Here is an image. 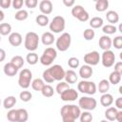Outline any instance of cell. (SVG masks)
<instances>
[{
  "instance_id": "obj_52",
  "label": "cell",
  "mask_w": 122,
  "mask_h": 122,
  "mask_svg": "<svg viewBox=\"0 0 122 122\" xmlns=\"http://www.w3.org/2000/svg\"><path fill=\"white\" fill-rule=\"evenodd\" d=\"M5 58H6V51H5V50L0 48V62L4 61Z\"/></svg>"
},
{
  "instance_id": "obj_8",
  "label": "cell",
  "mask_w": 122,
  "mask_h": 122,
  "mask_svg": "<svg viewBox=\"0 0 122 122\" xmlns=\"http://www.w3.org/2000/svg\"><path fill=\"white\" fill-rule=\"evenodd\" d=\"M97 106V101L92 96H82L78 99V107L84 111H93Z\"/></svg>"
},
{
  "instance_id": "obj_26",
  "label": "cell",
  "mask_w": 122,
  "mask_h": 122,
  "mask_svg": "<svg viewBox=\"0 0 122 122\" xmlns=\"http://www.w3.org/2000/svg\"><path fill=\"white\" fill-rule=\"evenodd\" d=\"M110 86H111V84H110V82H109L107 79H102V80L99 82V84H98V86L96 87V89L99 91V92H101V93L103 94V93H107V92H109Z\"/></svg>"
},
{
  "instance_id": "obj_58",
  "label": "cell",
  "mask_w": 122,
  "mask_h": 122,
  "mask_svg": "<svg viewBox=\"0 0 122 122\" xmlns=\"http://www.w3.org/2000/svg\"><path fill=\"white\" fill-rule=\"evenodd\" d=\"M0 106H1V100H0Z\"/></svg>"
},
{
  "instance_id": "obj_48",
  "label": "cell",
  "mask_w": 122,
  "mask_h": 122,
  "mask_svg": "<svg viewBox=\"0 0 122 122\" xmlns=\"http://www.w3.org/2000/svg\"><path fill=\"white\" fill-rule=\"evenodd\" d=\"M11 5L10 0H0V7L2 9H9Z\"/></svg>"
},
{
  "instance_id": "obj_5",
  "label": "cell",
  "mask_w": 122,
  "mask_h": 122,
  "mask_svg": "<svg viewBox=\"0 0 122 122\" xmlns=\"http://www.w3.org/2000/svg\"><path fill=\"white\" fill-rule=\"evenodd\" d=\"M71 44V36L69 32H63L55 41L56 49L60 51H66L69 50Z\"/></svg>"
},
{
  "instance_id": "obj_9",
  "label": "cell",
  "mask_w": 122,
  "mask_h": 122,
  "mask_svg": "<svg viewBox=\"0 0 122 122\" xmlns=\"http://www.w3.org/2000/svg\"><path fill=\"white\" fill-rule=\"evenodd\" d=\"M71 15L74 18H77L81 22H86L89 20L90 15L88 11L81 5H74L71 9Z\"/></svg>"
},
{
  "instance_id": "obj_7",
  "label": "cell",
  "mask_w": 122,
  "mask_h": 122,
  "mask_svg": "<svg viewBox=\"0 0 122 122\" xmlns=\"http://www.w3.org/2000/svg\"><path fill=\"white\" fill-rule=\"evenodd\" d=\"M77 90H78V92L85 93V94H88L89 96L94 94L97 91L95 83L92 81H89V80L80 81L77 85Z\"/></svg>"
},
{
  "instance_id": "obj_57",
  "label": "cell",
  "mask_w": 122,
  "mask_h": 122,
  "mask_svg": "<svg viewBox=\"0 0 122 122\" xmlns=\"http://www.w3.org/2000/svg\"><path fill=\"white\" fill-rule=\"evenodd\" d=\"M0 42H1V35H0Z\"/></svg>"
},
{
  "instance_id": "obj_13",
  "label": "cell",
  "mask_w": 122,
  "mask_h": 122,
  "mask_svg": "<svg viewBox=\"0 0 122 122\" xmlns=\"http://www.w3.org/2000/svg\"><path fill=\"white\" fill-rule=\"evenodd\" d=\"M60 97H61L62 101L72 102L78 98V92H76V90H74L72 88H70V89L66 90L65 92H63L60 94Z\"/></svg>"
},
{
  "instance_id": "obj_54",
  "label": "cell",
  "mask_w": 122,
  "mask_h": 122,
  "mask_svg": "<svg viewBox=\"0 0 122 122\" xmlns=\"http://www.w3.org/2000/svg\"><path fill=\"white\" fill-rule=\"evenodd\" d=\"M4 18H5V13L2 10H0V22H2L4 20Z\"/></svg>"
},
{
  "instance_id": "obj_4",
  "label": "cell",
  "mask_w": 122,
  "mask_h": 122,
  "mask_svg": "<svg viewBox=\"0 0 122 122\" xmlns=\"http://www.w3.org/2000/svg\"><path fill=\"white\" fill-rule=\"evenodd\" d=\"M65 27H66V21H65V18L61 15L54 16L49 24L50 30H51L53 33L62 32L65 30Z\"/></svg>"
},
{
  "instance_id": "obj_16",
  "label": "cell",
  "mask_w": 122,
  "mask_h": 122,
  "mask_svg": "<svg viewBox=\"0 0 122 122\" xmlns=\"http://www.w3.org/2000/svg\"><path fill=\"white\" fill-rule=\"evenodd\" d=\"M9 43L13 46V47H18L22 44V41H23V38H22V35L19 33V32H11L10 35H9Z\"/></svg>"
},
{
  "instance_id": "obj_59",
  "label": "cell",
  "mask_w": 122,
  "mask_h": 122,
  "mask_svg": "<svg viewBox=\"0 0 122 122\" xmlns=\"http://www.w3.org/2000/svg\"><path fill=\"white\" fill-rule=\"evenodd\" d=\"M71 122H75V121H71Z\"/></svg>"
},
{
  "instance_id": "obj_55",
  "label": "cell",
  "mask_w": 122,
  "mask_h": 122,
  "mask_svg": "<svg viewBox=\"0 0 122 122\" xmlns=\"http://www.w3.org/2000/svg\"><path fill=\"white\" fill-rule=\"evenodd\" d=\"M118 30H119V31H121V25H119V27H118Z\"/></svg>"
},
{
  "instance_id": "obj_35",
  "label": "cell",
  "mask_w": 122,
  "mask_h": 122,
  "mask_svg": "<svg viewBox=\"0 0 122 122\" xmlns=\"http://www.w3.org/2000/svg\"><path fill=\"white\" fill-rule=\"evenodd\" d=\"M11 33V26L9 23H1L0 24V35H10Z\"/></svg>"
},
{
  "instance_id": "obj_25",
  "label": "cell",
  "mask_w": 122,
  "mask_h": 122,
  "mask_svg": "<svg viewBox=\"0 0 122 122\" xmlns=\"http://www.w3.org/2000/svg\"><path fill=\"white\" fill-rule=\"evenodd\" d=\"M90 26L92 27V29H99L101 27H103L104 25V21L102 19V17H99V16H94L92 17L91 20H90Z\"/></svg>"
},
{
  "instance_id": "obj_37",
  "label": "cell",
  "mask_w": 122,
  "mask_h": 122,
  "mask_svg": "<svg viewBox=\"0 0 122 122\" xmlns=\"http://www.w3.org/2000/svg\"><path fill=\"white\" fill-rule=\"evenodd\" d=\"M28 17H29V13H28V11L26 10H19L14 14V18L16 20H18V21H24Z\"/></svg>"
},
{
  "instance_id": "obj_49",
  "label": "cell",
  "mask_w": 122,
  "mask_h": 122,
  "mask_svg": "<svg viewBox=\"0 0 122 122\" xmlns=\"http://www.w3.org/2000/svg\"><path fill=\"white\" fill-rule=\"evenodd\" d=\"M114 71L122 74V62L121 61H118L114 64Z\"/></svg>"
},
{
  "instance_id": "obj_17",
  "label": "cell",
  "mask_w": 122,
  "mask_h": 122,
  "mask_svg": "<svg viewBox=\"0 0 122 122\" xmlns=\"http://www.w3.org/2000/svg\"><path fill=\"white\" fill-rule=\"evenodd\" d=\"M98 45L100 47L101 50L103 51H108L111 49L112 47V39L109 35H102L100 38H99V41H98Z\"/></svg>"
},
{
  "instance_id": "obj_46",
  "label": "cell",
  "mask_w": 122,
  "mask_h": 122,
  "mask_svg": "<svg viewBox=\"0 0 122 122\" xmlns=\"http://www.w3.org/2000/svg\"><path fill=\"white\" fill-rule=\"evenodd\" d=\"M23 4H24V1L23 0H13L11 2V6L14 10H21V8L23 7Z\"/></svg>"
},
{
  "instance_id": "obj_32",
  "label": "cell",
  "mask_w": 122,
  "mask_h": 122,
  "mask_svg": "<svg viewBox=\"0 0 122 122\" xmlns=\"http://www.w3.org/2000/svg\"><path fill=\"white\" fill-rule=\"evenodd\" d=\"M30 85H31V88H32L34 91H36V92H41V90H42L43 87L45 86V83H44L43 79H41V78H35V79L32 80V82H31Z\"/></svg>"
},
{
  "instance_id": "obj_31",
  "label": "cell",
  "mask_w": 122,
  "mask_h": 122,
  "mask_svg": "<svg viewBox=\"0 0 122 122\" xmlns=\"http://www.w3.org/2000/svg\"><path fill=\"white\" fill-rule=\"evenodd\" d=\"M121 75L122 74H120V73H118V72H116V71H112L111 73H110V75H109V82H110V84H112V85H117L120 81H121Z\"/></svg>"
},
{
  "instance_id": "obj_34",
  "label": "cell",
  "mask_w": 122,
  "mask_h": 122,
  "mask_svg": "<svg viewBox=\"0 0 122 122\" xmlns=\"http://www.w3.org/2000/svg\"><path fill=\"white\" fill-rule=\"evenodd\" d=\"M26 61L30 65H35L39 61V58H38L37 53H35L34 51H31V52L28 53L27 56H26Z\"/></svg>"
},
{
  "instance_id": "obj_43",
  "label": "cell",
  "mask_w": 122,
  "mask_h": 122,
  "mask_svg": "<svg viewBox=\"0 0 122 122\" xmlns=\"http://www.w3.org/2000/svg\"><path fill=\"white\" fill-rule=\"evenodd\" d=\"M79 59L76 57H70L68 59V66L71 69H76L79 67Z\"/></svg>"
},
{
  "instance_id": "obj_38",
  "label": "cell",
  "mask_w": 122,
  "mask_h": 122,
  "mask_svg": "<svg viewBox=\"0 0 122 122\" xmlns=\"http://www.w3.org/2000/svg\"><path fill=\"white\" fill-rule=\"evenodd\" d=\"M70 89V84H68L67 82L65 81H59V83L56 85V88H55V91L56 92L60 95L63 92H65L66 90Z\"/></svg>"
},
{
  "instance_id": "obj_12",
  "label": "cell",
  "mask_w": 122,
  "mask_h": 122,
  "mask_svg": "<svg viewBox=\"0 0 122 122\" xmlns=\"http://www.w3.org/2000/svg\"><path fill=\"white\" fill-rule=\"evenodd\" d=\"M100 61V54L97 51H92L91 52H88L84 55V62L86 65H89L91 67L96 66Z\"/></svg>"
},
{
  "instance_id": "obj_27",
  "label": "cell",
  "mask_w": 122,
  "mask_h": 122,
  "mask_svg": "<svg viewBox=\"0 0 122 122\" xmlns=\"http://www.w3.org/2000/svg\"><path fill=\"white\" fill-rule=\"evenodd\" d=\"M109 7V1L108 0H97L95 2V10L99 12H103L107 10Z\"/></svg>"
},
{
  "instance_id": "obj_36",
  "label": "cell",
  "mask_w": 122,
  "mask_h": 122,
  "mask_svg": "<svg viewBox=\"0 0 122 122\" xmlns=\"http://www.w3.org/2000/svg\"><path fill=\"white\" fill-rule=\"evenodd\" d=\"M41 93L45 97H51L53 95V93H54V91H53V88L51 85H48V84L46 85L45 84V86L41 90Z\"/></svg>"
},
{
  "instance_id": "obj_15",
  "label": "cell",
  "mask_w": 122,
  "mask_h": 122,
  "mask_svg": "<svg viewBox=\"0 0 122 122\" xmlns=\"http://www.w3.org/2000/svg\"><path fill=\"white\" fill-rule=\"evenodd\" d=\"M93 73V70L89 65H83L79 69V76L83 78V80H88L90 77H92Z\"/></svg>"
},
{
  "instance_id": "obj_23",
  "label": "cell",
  "mask_w": 122,
  "mask_h": 122,
  "mask_svg": "<svg viewBox=\"0 0 122 122\" xmlns=\"http://www.w3.org/2000/svg\"><path fill=\"white\" fill-rule=\"evenodd\" d=\"M106 19H107V21L111 25H113L115 23H118V21H119V15H118V13L115 10H109L106 13Z\"/></svg>"
},
{
  "instance_id": "obj_19",
  "label": "cell",
  "mask_w": 122,
  "mask_h": 122,
  "mask_svg": "<svg viewBox=\"0 0 122 122\" xmlns=\"http://www.w3.org/2000/svg\"><path fill=\"white\" fill-rule=\"evenodd\" d=\"M54 40H55V37L53 33L51 31H46L41 36V42L43 43V45H46V46H50L53 44Z\"/></svg>"
},
{
  "instance_id": "obj_56",
  "label": "cell",
  "mask_w": 122,
  "mask_h": 122,
  "mask_svg": "<svg viewBox=\"0 0 122 122\" xmlns=\"http://www.w3.org/2000/svg\"><path fill=\"white\" fill-rule=\"evenodd\" d=\"M100 122H110V121H108V120H101Z\"/></svg>"
},
{
  "instance_id": "obj_47",
  "label": "cell",
  "mask_w": 122,
  "mask_h": 122,
  "mask_svg": "<svg viewBox=\"0 0 122 122\" xmlns=\"http://www.w3.org/2000/svg\"><path fill=\"white\" fill-rule=\"evenodd\" d=\"M24 4L26 5L27 8L34 9V8L37 6L38 2H37V0H25V1H24Z\"/></svg>"
},
{
  "instance_id": "obj_14",
  "label": "cell",
  "mask_w": 122,
  "mask_h": 122,
  "mask_svg": "<svg viewBox=\"0 0 122 122\" xmlns=\"http://www.w3.org/2000/svg\"><path fill=\"white\" fill-rule=\"evenodd\" d=\"M52 9H53L52 3L50 0H42L39 3V10L42 12V14H44V15H48V14L51 13Z\"/></svg>"
},
{
  "instance_id": "obj_11",
  "label": "cell",
  "mask_w": 122,
  "mask_h": 122,
  "mask_svg": "<svg viewBox=\"0 0 122 122\" xmlns=\"http://www.w3.org/2000/svg\"><path fill=\"white\" fill-rule=\"evenodd\" d=\"M49 72L54 79V81H62L65 77V70L60 65H53L48 69Z\"/></svg>"
},
{
  "instance_id": "obj_45",
  "label": "cell",
  "mask_w": 122,
  "mask_h": 122,
  "mask_svg": "<svg viewBox=\"0 0 122 122\" xmlns=\"http://www.w3.org/2000/svg\"><path fill=\"white\" fill-rule=\"evenodd\" d=\"M42 76H43V81H45V82H47V83H49V84H51V83L54 82V79L52 78V76H51V73L49 72L48 69H47V70H45V71H43Z\"/></svg>"
},
{
  "instance_id": "obj_44",
  "label": "cell",
  "mask_w": 122,
  "mask_h": 122,
  "mask_svg": "<svg viewBox=\"0 0 122 122\" xmlns=\"http://www.w3.org/2000/svg\"><path fill=\"white\" fill-rule=\"evenodd\" d=\"M112 45H113V47L117 50L122 49V36L117 35L113 40H112Z\"/></svg>"
},
{
  "instance_id": "obj_24",
  "label": "cell",
  "mask_w": 122,
  "mask_h": 122,
  "mask_svg": "<svg viewBox=\"0 0 122 122\" xmlns=\"http://www.w3.org/2000/svg\"><path fill=\"white\" fill-rule=\"evenodd\" d=\"M16 102H17V100H16L15 96L10 95V96H7V97L4 99V101H3V106H4V108L7 109V110H11V109L15 106Z\"/></svg>"
},
{
  "instance_id": "obj_29",
  "label": "cell",
  "mask_w": 122,
  "mask_h": 122,
  "mask_svg": "<svg viewBox=\"0 0 122 122\" xmlns=\"http://www.w3.org/2000/svg\"><path fill=\"white\" fill-rule=\"evenodd\" d=\"M35 22H36V24H37L38 26H40V27H45V26H47V25L50 24V20H49L48 15H44V14H42V13L36 16Z\"/></svg>"
},
{
  "instance_id": "obj_20",
  "label": "cell",
  "mask_w": 122,
  "mask_h": 122,
  "mask_svg": "<svg viewBox=\"0 0 122 122\" xmlns=\"http://www.w3.org/2000/svg\"><path fill=\"white\" fill-rule=\"evenodd\" d=\"M4 73L7 75V76H10V77H12V76H15V74L18 72V69H16L10 62L9 63H6L4 65Z\"/></svg>"
},
{
  "instance_id": "obj_6",
  "label": "cell",
  "mask_w": 122,
  "mask_h": 122,
  "mask_svg": "<svg viewBox=\"0 0 122 122\" xmlns=\"http://www.w3.org/2000/svg\"><path fill=\"white\" fill-rule=\"evenodd\" d=\"M31 79H32V72L29 69H23L19 72L18 85L22 89L27 90L31 84Z\"/></svg>"
},
{
  "instance_id": "obj_10",
  "label": "cell",
  "mask_w": 122,
  "mask_h": 122,
  "mask_svg": "<svg viewBox=\"0 0 122 122\" xmlns=\"http://www.w3.org/2000/svg\"><path fill=\"white\" fill-rule=\"evenodd\" d=\"M100 60H101L102 65L105 68H111L115 63V54L111 50L104 51L102 55L100 56Z\"/></svg>"
},
{
  "instance_id": "obj_28",
  "label": "cell",
  "mask_w": 122,
  "mask_h": 122,
  "mask_svg": "<svg viewBox=\"0 0 122 122\" xmlns=\"http://www.w3.org/2000/svg\"><path fill=\"white\" fill-rule=\"evenodd\" d=\"M29 113L26 109H17V122H27Z\"/></svg>"
},
{
  "instance_id": "obj_30",
  "label": "cell",
  "mask_w": 122,
  "mask_h": 122,
  "mask_svg": "<svg viewBox=\"0 0 122 122\" xmlns=\"http://www.w3.org/2000/svg\"><path fill=\"white\" fill-rule=\"evenodd\" d=\"M10 63L16 68V69H21L22 67H23V65H24V63H25V60H24V58L21 56V55H15V56H13L12 58H11V60H10Z\"/></svg>"
},
{
  "instance_id": "obj_42",
  "label": "cell",
  "mask_w": 122,
  "mask_h": 122,
  "mask_svg": "<svg viewBox=\"0 0 122 122\" xmlns=\"http://www.w3.org/2000/svg\"><path fill=\"white\" fill-rule=\"evenodd\" d=\"M7 118L10 122H17V110H10L7 113Z\"/></svg>"
},
{
  "instance_id": "obj_18",
  "label": "cell",
  "mask_w": 122,
  "mask_h": 122,
  "mask_svg": "<svg viewBox=\"0 0 122 122\" xmlns=\"http://www.w3.org/2000/svg\"><path fill=\"white\" fill-rule=\"evenodd\" d=\"M64 79H65V82H67L68 84H74V83H76L78 76L73 70H68L65 71Z\"/></svg>"
},
{
  "instance_id": "obj_22",
  "label": "cell",
  "mask_w": 122,
  "mask_h": 122,
  "mask_svg": "<svg viewBox=\"0 0 122 122\" xmlns=\"http://www.w3.org/2000/svg\"><path fill=\"white\" fill-rule=\"evenodd\" d=\"M117 112H118V110L115 107H109V108H107V110L105 111L106 120H108V121H114L115 117H116V114H117Z\"/></svg>"
},
{
  "instance_id": "obj_39",
  "label": "cell",
  "mask_w": 122,
  "mask_h": 122,
  "mask_svg": "<svg viewBox=\"0 0 122 122\" xmlns=\"http://www.w3.org/2000/svg\"><path fill=\"white\" fill-rule=\"evenodd\" d=\"M79 119H80V122H92L93 117H92V114L90 112L84 111L83 112L80 113Z\"/></svg>"
},
{
  "instance_id": "obj_3",
  "label": "cell",
  "mask_w": 122,
  "mask_h": 122,
  "mask_svg": "<svg viewBox=\"0 0 122 122\" xmlns=\"http://www.w3.org/2000/svg\"><path fill=\"white\" fill-rule=\"evenodd\" d=\"M56 57H57V51H56V50L53 49V48H51V47H49V48H47L43 51L42 55L39 58V61L44 66H50L56 59Z\"/></svg>"
},
{
  "instance_id": "obj_40",
  "label": "cell",
  "mask_w": 122,
  "mask_h": 122,
  "mask_svg": "<svg viewBox=\"0 0 122 122\" xmlns=\"http://www.w3.org/2000/svg\"><path fill=\"white\" fill-rule=\"evenodd\" d=\"M19 97H20L21 101H23V102H29L32 98V94L28 90H25V91H23V92H21L19 93Z\"/></svg>"
},
{
  "instance_id": "obj_1",
  "label": "cell",
  "mask_w": 122,
  "mask_h": 122,
  "mask_svg": "<svg viewBox=\"0 0 122 122\" xmlns=\"http://www.w3.org/2000/svg\"><path fill=\"white\" fill-rule=\"evenodd\" d=\"M80 113H81L80 108L74 104H66L60 110L62 122L75 121L77 118H79Z\"/></svg>"
},
{
  "instance_id": "obj_2",
  "label": "cell",
  "mask_w": 122,
  "mask_h": 122,
  "mask_svg": "<svg viewBox=\"0 0 122 122\" xmlns=\"http://www.w3.org/2000/svg\"><path fill=\"white\" fill-rule=\"evenodd\" d=\"M38 44H39V36L36 32L29 31L26 33L25 41H24V46L26 50H28L30 52L34 51L37 50Z\"/></svg>"
},
{
  "instance_id": "obj_21",
  "label": "cell",
  "mask_w": 122,
  "mask_h": 122,
  "mask_svg": "<svg viewBox=\"0 0 122 122\" xmlns=\"http://www.w3.org/2000/svg\"><path fill=\"white\" fill-rule=\"evenodd\" d=\"M113 103V96L107 92V93H103L100 97V104L103 107H110L112 106V104Z\"/></svg>"
},
{
  "instance_id": "obj_41",
  "label": "cell",
  "mask_w": 122,
  "mask_h": 122,
  "mask_svg": "<svg viewBox=\"0 0 122 122\" xmlns=\"http://www.w3.org/2000/svg\"><path fill=\"white\" fill-rule=\"evenodd\" d=\"M94 36H95V32H94V30L92 29H86L84 30V32H83V37L87 41L92 40L94 38Z\"/></svg>"
},
{
  "instance_id": "obj_50",
  "label": "cell",
  "mask_w": 122,
  "mask_h": 122,
  "mask_svg": "<svg viewBox=\"0 0 122 122\" xmlns=\"http://www.w3.org/2000/svg\"><path fill=\"white\" fill-rule=\"evenodd\" d=\"M114 104H115V108L118 109V110L120 111V110L122 109V97H118V98H116Z\"/></svg>"
},
{
  "instance_id": "obj_33",
  "label": "cell",
  "mask_w": 122,
  "mask_h": 122,
  "mask_svg": "<svg viewBox=\"0 0 122 122\" xmlns=\"http://www.w3.org/2000/svg\"><path fill=\"white\" fill-rule=\"evenodd\" d=\"M102 31L105 33V35H111V34H113L117 31V28L114 25L107 24V25H103Z\"/></svg>"
},
{
  "instance_id": "obj_51",
  "label": "cell",
  "mask_w": 122,
  "mask_h": 122,
  "mask_svg": "<svg viewBox=\"0 0 122 122\" xmlns=\"http://www.w3.org/2000/svg\"><path fill=\"white\" fill-rule=\"evenodd\" d=\"M62 2H63V4H64L66 7H68V8L73 7V6H74V4H75L74 0H63Z\"/></svg>"
},
{
  "instance_id": "obj_53",
  "label": "cell",
  "mask_w": 122,
  "mask_h": 122,
  "mask_svg": "<svg viewBox=\"0 0 122 122\" xmlns=\"http://www.w3.org/2000/svg\"><path fill=\"white\" fill-rule=\"evenodd\" d=\"M115 120H116L117 122H122V111H121V110L117 112V114H116Z\"/></svg>"
}]
</instances>
